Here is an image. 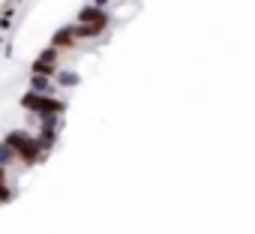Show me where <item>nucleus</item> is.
Returning a JSON list of instances; mask_svg holds the SVG:
<instances>
[{"instance_id": "nucleus-3", "label": "nucleus", "mask_w": 255, "mask_h": 234, "mask_svg": "<svg viewBox=\"0 0 255 234\" xmlns=\"http://www.w3.org/2000/svg\"><path fill=\"white\" fill-rule=\"evenodd\" d=\"M57 57H60V48H54V45H48L39 57H36V63H33V72H39V75H57Z\"/></svg>"}, {"instance_id": "nucleus-2", "label": "nucleus", "mask_w": 255, "mask_h": 234, "mask_svg": "<svg viewBox=\"0 0 255 234\" xmlns=\"http://www.w3.org/2000/svg\"><path fill=\"white\" fill-rule=\"evenodd\" d=\"M21 105H24L27 111H33L39 120H42V117H51V114H63V111H66V102H60V99H54V96H48V93H36V90L24 93V96H21Z\"/></svg>"}, {"instance_id": "nucleus-5", "label": "nucleus", "mask_w": 255, "mask_h": 234, "mask_svg": "<svg viewBox=\"0 0 255 234\" xmlns=\"http://www.w3.org/2000/svg\"><path fill=\"white\" fill-rule=\"evenodd\" d=\"M78 24H99V27H108V12L102 6H84L78 12Z\"/></svg>"}, {"instance_id": "nucleus-1", "label": "nucleus", "mask_w": 255, "mask_h": 234, "mask_svg": "<svg viewBox=\"0 0 255 234\" xmlns=\"http://www.w3.org/2000/svg\"><path fill=\"white\" fill-rule=\"evenodd\" d=\"M3 141L15 147V153H18V159H21L24 165L42 162V150H45V147H42L39 135H27V132H21V129H12V132H6Z\"/></svg>"}, {"instance_id": "nucleus-6", "label": "nucleus", "mask_w": 255, "mask_h": 234, "mask_svg": "<svg viewBox=\"0 0 255 234\" xmlns=\"http://www.w3.org/2000/svg\"><path fill=\"white\" fill-rule=\"evenodd\" d=\"M75 24L72 27H60V30H54V36H51V45L54 48H72L75 45Z\"/></svg>"}, {"instance_id": "nucleus-8", "label": "nucleus", "mask_w": 255, "mask_h": 234, "mask_svg": "<svg viewBox=\"0 0 255 234\" xmlns=\"http://www.w3.org/2000/svg\"><path fill=\"white\" fill-rule=\"evenodd\" d=\"M15 162H21V159H18V153H15V147H12V144H6V141H0V165L9 168V165H15Z\"/></svg>"}, {"instance_id": "nucleus-10", "label": "nucleus", "mask_w": 255, "mask_h": 234, "mask_svg": "<svg viewBox=\"0 0 255 234\" xmlns=\"http://www.w3.org/2000/svg\"><path fill=\"white\" fill-rule=\"evenodd\" d=\"M0 183H6V168L0 165Z\"/></svg>"}, {"instance_id": "nucleus-11", "label": "nucleus", "mask_w": 255, "mask_h": 234, "mask_svg": "<svg viewBox=\"0 0 255 234\" xmlns=\"http://www.w3.org/2000/svg\"><path fill=\"white\" fill-rule=\"evenodd\" d=\"M93 3H96V6H102V9H105V3H108V0H93Z\"/></svg>"}, {"instance_id": "nucleus-4", "label": "nucleus", "mask_w": 255, "mask_h": 234, "mask_svg": "<svg viewBox=\"0 0 255 234\" xmlns=\"http://www.w3.org/2000/svg\"><path fill=\"white\" fill-rule=\"evenodd\" d=\"M60 117H63V114H51V117H42V129H39V141H42V147H51V144L57 141Z\"/></svg>"}, {"instance_id": "nucleus-9", "label": "nucleus", "mask_w": 255, "mask_h": 234, "mask_svg": "<svg viewBox=\"0 0 255 234\" xmlns=\"http://www.w3.org/2000/svg\"><path fill=\"white\" fill-rule=\"evenodd\" d=\"M30 90H36V93H51L48 75H39V72H33V75H30Z\"/></svg>"}, {"instance_id": "nucleus-7", "label": "nucleus", "mask_w": 255, "mask_h": 234, "mask_svg": "<svg viewBox=\"0 0 255 234\" xmlns=\"http://www.w3.org/2000/svg\"><path fill=\"white\" fill-rule=\"evenodd\" d=\"M54 78H57L60 87H78V84H81V75H78L75 69H57Z\"/></svg>"}]
</instances>
